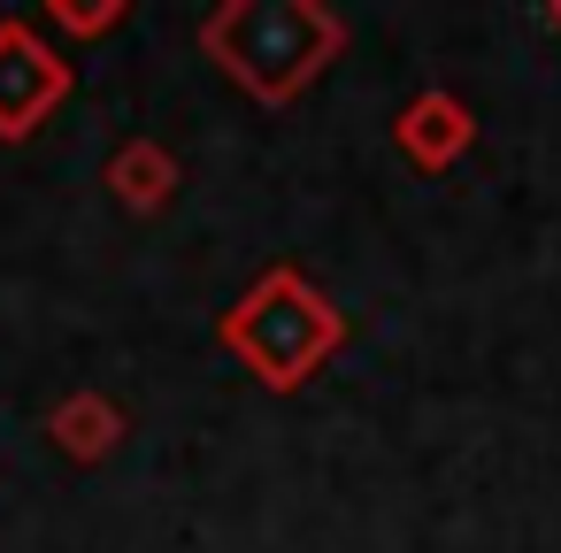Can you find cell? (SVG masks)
Instances as JSON below:
<instances>
[{
	"label": "cell",
	"instance_id": "obj_1",
	"mask_svg": "<svg viewBox=\"0 0 561 553\" xmlns=\"http://www.w3.org/2000/svg\"><path fill=\"white\" fill-rule=\"evenodd\" d=\"M208 47L239 85H254L262 101H285L323 70V55L339 47V24L323 9H300V0H239L208 24Z\"/></svg>",
	"mask_w": 561,
	"mask_h": 553
},
{
	"label": "cell",
	"instance_id": "obj_2",
	"mask_svg": "<svg viewBox=\"0 0 561 553\" xmlns=\"http://www.w3.org/2000/svg\"><path fill=\"white\" fill-rule=\"evenodd\" d=\"M224 346L247 354V369H254L262 384H300V377L339 346V308H331L308 277L270 269V277L224 315Z\"/></svg>",
	"mask_w": 561,
	"mask_h": 553
},
{
	"label": "cell",
	"instance_id": "obj_3",
	"mask_svg": "<svg viewBox=\"0 0 561 553\" xmlns=\"http://www.w3.org/2000/svg\"><path fill=\"white\" fill-rule=\"evenodd\" d=\"M62 93H70V70H62L24 24H0V131L24 139Z\"/></svg>",
	"mask_w": 561,
	"mask_h": 553
},
{
	"label": "cell",
	"instance_id": "obj_4",
	"mask_svg": "<svg viewBox=\"0 0 561 553\" xmlns=\"http://www.w3.org/2000/svg\"><path fill=\"white\" fill-rule=\"evenodd\" d=\"M461 139H469V116H461V101H446V93H431V101H415V108L400 116V147H408L415 162H446Z\"/></svg>",
	"mask_w": 561,
	"mask_h": 553
},
{
	"label": "cell",
	"instance_id": "obj_5",
	"mask_svg": "<svg viewBox=\"0 0 561 553\" xmlns=\"http://www.w3.org/2000/svg\"><path fill=\"white\" fill-rule=\"evenodd\" d=\"M108 177H116V193H131V200L147 208V200H162V185H170V162L139 147V154H116V170H108Z\"/></svg>",
	"mask_w": 561,
	"mask_h": 553
},
{
	"label": "cell",
	"instance_id": "obj_6",
	"mask_svg": "<svg viewBox=\"0 0 561 553\" xmlns=\"http://www.w3.org/2000/svg\"><path fill=\"white\" fill-rule=\"evenodd\" d=\"M55 430H62V438H70L78 453H93V446L108 438V407H93V400H78L70 415H55Z\"/></svg>",
	"mask_w": 561,
	"mask_h": 553
},
{
	"label": "cell",
	"instance_id": "obj_7",
	"mask_svg": "<svg viewBox=\"0 0 561 553\" xmlns=\"http://www.w3.org/2000/svg\"><path fill=\"white\" fill-rule=\"evenodd\" d=\"M553 32H561V9H553Z\"/></svg>",
	"mask_w": 561,
	"mask_h": 553
}]
</instances>
